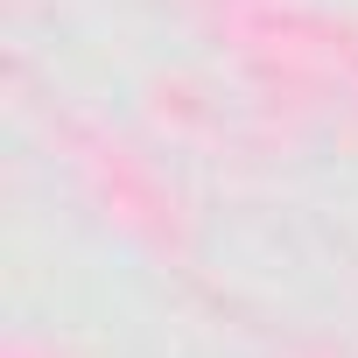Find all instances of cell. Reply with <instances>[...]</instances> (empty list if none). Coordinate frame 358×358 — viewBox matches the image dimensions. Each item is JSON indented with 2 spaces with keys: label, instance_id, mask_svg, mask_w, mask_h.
Instances as JSON below:
<instances>
[]
</instances>
